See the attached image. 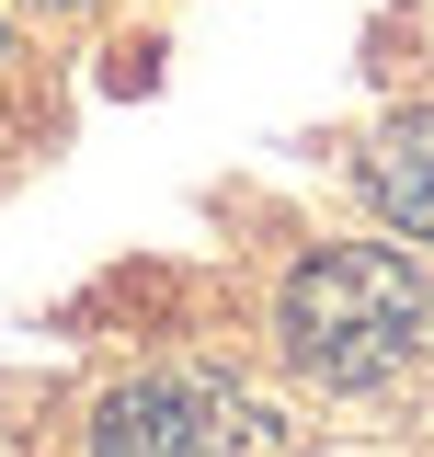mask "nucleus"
<instances>
[{
	"instance_id": "nucleus-3",
	"label": "nucleus",
	"mask_w": 434,
	"mask_h": 457,
	"mask_svg": "<svg viewBox=\"0 0 434 457\" xmlns=\"http://www.w3.org/2000/svg\"><path fill=\"white\" fill-rule=\"evenodd\" d=\"M366 195H378L388 228H412V240H434V104L400 114L378 149H366Z\"/></svg>"
},
{
	"instance_id": "nucleus-2",
	"label": "nucleus",
	"mask_w": 434,
	"mask_h": 457,
	"mask_svg": "<svg viewBox=\"0 0 434 457\" xmlns=\"http://www.w3.org/2000/svg\"><path fill=\"white\" fill-rule=\"evenodd\" d=\"M92 457H229V400L195 378H138L104 400Z\"/></svg>"
},
{
	"instance_id": "nucleus-1",
	"label": "nucleus",
	"mask_w": 434,
	"mask_h": 457,
	"mask_svg": "<svg viewBox=\"0 0 434 457\" xmlns=\"http://www.w3.org/2000/svg\"><path fill=\"white\" fill-rule=\"evenodd\" d=\"M274 332H286V354H297L321 389H378V378L412 366V343H423V286H412L400 252L343 240V252H309V263L286 275Z\"/></svg>"
}]
</instances>
